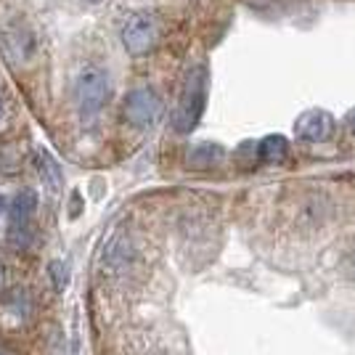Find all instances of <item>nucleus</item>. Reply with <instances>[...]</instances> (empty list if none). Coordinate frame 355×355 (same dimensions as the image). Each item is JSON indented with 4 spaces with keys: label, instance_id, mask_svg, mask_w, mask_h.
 Wrapping results in <instances>:
<instances>
[{
    "label": "nucleus",
    "instance_id": "nucleus-1",
    "mask_svg": "<svg viewBox=\"0 0 355 355\" xmlns=\"http://www.w3.org/2000/svg\"><path fill=\"white\" fill-rule=\"evenodd\" d=\"M207 90H209V72L207 64H193L186 80H183V88L178 96V106L173 112V128L175 133L186 135L191 133L193 128L199 125V119L205 114V106H207Z\"/></svg>",
    "mask_w": 355,
    "mask_h": 355
},
{
    "label": "nucleus",
    "instance_id": "nucleus-2",
    "mask_svg": "<svg viewBox=\"0 0 355 355\" xmlns=\"http://www.w3.org/2000/svg\"><path fill=\"white\" fill-rule=\"evenodd\" d=\"M109 77L96 64H83L74 77V106L85 119L96 117L109 101Z\"/></svg>",
    "mask_w": 355,
    "mask_h": 355
},
{
    "label": "nucleus",
    "instance_id": "nucleus-3",
    "mask_svg": "<svg viewBox=\"0 0 355 355\" xmlns=\"http://www.w3.org/2000/svg\"><path fill=\"white\" fill-rule=\"evenodd\" d=\"M162 114V98L148 85H138L125 98V119L133 128H151Z\"/></svg>",
    "mask_w": 355,
    "mask_h": 355
},
{
    "label": "nucleus",
    "instance_id": "nucleus-4",
    "mask_svg": "<svg viewBox=\"0 0 355 355\" xmlns=\"http://www.w3.org/2000/svg\"><path fill=\"white\" fill-rule=\"evenodd\" d=\"M0 43L6 48V53L16 61H24L35 51V35L30 27L19 19H3L0 21Z\"/></svg>",
    "mask_w": 355,
    "mask_h": 355
},
{
    "label": "nucleus",
    "instance_id": "nucleus-5",
    "mask_svg": "<svg viewBox=\"0 0 355 355\" xmlns=\"http://www.w3.org/2000/svg\"><path fill=\"white\" fill-rule=\"evenodd\" d=\"M32 212H35V193L21 191L14 199L11 207V223H8V239L16 247H27L32 239Z\"/></svg>",
    "mask_w": 355,
    "mask_h": 355
},
{
    "label": "nucleus",
    "instance_id": "nucleus-6",
    "mask_svg": "<svg viewBox=\"0 0 355 355\" xmlns=\"http://www.w3.org/2000/svg\"><path fill=\"white\" fill-rule=\"evenodd\" d=\"M122 43L130 53H146L154 45V21L148 14H133L128 16L125 27H122Z\"/></svg>",
    "mask_w": 355,
    "mask_h": 355
},
{
    "label": "nucleus",
    "instance_id": "nucleus-7",
    "mask_svg": "<svg viewBox=\"0 0 355 355\" xmlns=\"http://www.w3.org/2000/svg\"><path fill=\"white\" fill-rule=\"evenodd\" d=\"M331 133H334V119H331V114H326V112L313 109V112H305L302 117L297 119V135L302 141L321 144L326 138H331Z\"/></svg>",
    "mask_w": 355,
    "mask_h": 355
},
{
    "label": "nucleus",
    "instance_id": "nucleus-8",
    "mask_svg": "<svg viewBox=\"0 0 355 355\" xmlns=\"http://www.w3.org/2000/svg\"><path fill=\"white\" fill-rule=\"evenodd\" d=\"M260 157H263L266 162H282L284 157H286V141H284L282 135L266 138V141L260 144Z\"/></svg>",
    "mask_w": 355,
    "mask_h": 355
},
{
    "label": "nucleus",
    "instance_id": "nucleus-9",
    "mask_svg": "<svg viewBox=\"0 0 355 355\" xmlns=\"http://www.w3.org/2000/svg\"><path fill=\"white\" fill-rule=\"evenodd\" d=\"M347 263H350V273H353V279H355V250L350 252V260H347Z\"/></svg>",
    "mask_w": 355,
    "mask_h": 355
},
{
    "label": "nucleus",
    "instance_id": "nucleus-10",
    "mask_svg": "<svg viewBox=\"0 0 355 355\" xmlns=\"http://www.w3.org/2000/svg\"><path fill=\"white\" fill-rule=\"evenodd\" d=\"M350 128H353V133H355V117H353V122H350Z\"/></svg>",
    "mask_w": 355,
    "mask_h": 355
},
{
    "label": "nucleus",
    "instance_id": "nucleus-11",
    "mask_svg": "<svg viewBox=\"0 0 355 355\" xmlns=\"http://www.w3.org/2000/svg\"><path fill=\"white\" fill-rule=\"evenodd\" d=\"M0 117H3V101H0Z\"/></svg>",
    "mask_w": 355,
    "mask_h": 355
},
{
    "label": "nucleus",
    "instance_id": "nucleus-12",
    "mask_svg": "<svg viewBox=\"0 0 355 355\" xmlns=\"http://www.w3.org/2000/svg\"><path fill=\"white\" fill-rule=\"evenodd\" d=\"M0 279H3V268H0Z\"/></svg>",
    "mask_w": 355,
    "mask_h": 355
},
{
    "label": "nucleus",
    "instance_id": "nucleus-13",
    "mask_svg": "<svg viewBox=\"0 0 355 355\" xmlns=\"http://www.w3.org/2000/svg\"><path fill=\"white\" fill-rule=\"evenodd\" d=\"M88 3H98V0H88Z\"/></svg>",
    "mask_w": 355,
    "mask_h": 355
},
{
    "label": "nucleus",
    "instance_id": "nucleus-14",
    "mask_svg": "<svg viewBox=\"0 0 355 355\" xmlns=\"http://www.w3.org/2000/svg\"><path fill=\"white\" fill-rule=\"evenodd\" d=\"M0 207H3V199H0Z\"/></svg>",
    "mask_w": 355,
    "mask_h": 355
},
{
    "label": "nucleus",
    "instance_id": "nucleus-15",
    "mask_svg": "<svg viewBox=\"0 0 355 355\" xmlns=\"http://www.w3.org/2000/svg\"><path fill=\"white\" fill-rule=\"evenodd\" d=\"M0 355H6V353H0Z\"/></svg>",
    "mask_w": 355,
    "mask_h": 355
}]
</instances>
